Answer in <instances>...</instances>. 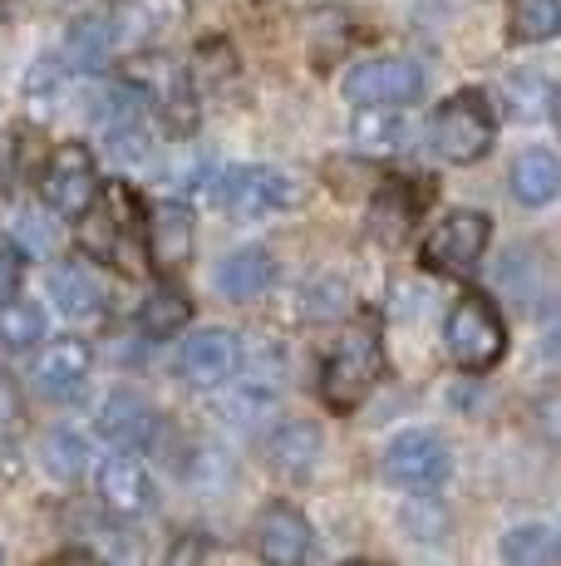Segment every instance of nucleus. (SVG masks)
Instances as JSON below:
<instances>
[{
  "label": "nucleus",
  "instance_id": "obj_18",
  "mask_svg": "<svg viewBox=\"0 0 561 566\" xmlns=\"http://www.w3.org/2000/svg\"><path fill=\"white\" fill-rule=\"evenodd\" d=\"M118 40H114V20L109 15H84L70 25V35H64V50L60 60L70 64V70H104V64L114 60Z\"/></svg>",
  "mask_w": 561,
  "mask_h": 566
},
{
  "label": "nucleus",
  "instance_id": "obj_2",
  "mask_svg": "<svg viewBox=\"0 0 561 566\" xmlns=\"http://www.w3.org/2000/svg\"><path fill=\"white\" fill-rule=\"evenodd\" d=\"M493 138H498V114H493V99L483 90H458L434 108L428 144L453 168H468V163L488 158Z\"/></svg>",
  "mask_w": 561,
  "mask_h": 566
},
{
  "label": "nucleus",
  "instance_id": "obj_5",
  "mask_svg": "<svg viewBox=\"0 0 561 566\" xmlns=\"http://www.w3.org/2000/svg\"><path fill=\"white\" fill-rule=\"evenodd\" d=\"M306 188L300 178L280 168H266V163H252V168H222V188H218V202L226 207L232 217H272V212H286V207H300Z\"/></svg>",
  "mask_w": 561,
  "mask_h": 566
},
{
  "label": "nucleus",
  "instance_id": "obj_10",
  "mask_svg": "<svg viewBox=\"0 0 561 566\" xmlns=\"http://www.w3.org/2000/svg\"><path fill=\"white\" fill-rule=\"evenodd\" d=\"M236 355H242V340H236L226 325H202L182 340V379L198 389H222L226 379H236Z\"/></svg>",
  "mask_w": 561,
  "mask_h": 566
},
{
  "label": "nucleus",
  "instance_id": "obj_23",
  "mask_svg": "<svg viewBox=\"0 0 561 566\" xmlns=\"http://www.w3.org/2000/svg\"><path fill=\"white\" fill-rule=\"evenodd\" d=\"M507 30L517 45H547L561 30V0H512Z\"/></svg>",
  "mask_w": 561,
  "mask_h": 566
},
{
  "label": "nucleus",
  "instance_id": "obj_6",
  "mask_svg": "<svg viewBox=\"0 0 561 566\" xmlns=\"http://www.w3.org/2000/svg\"><path fill=\"white\" fill-rule=\"evenodd\" d=\"M345 99L354 108H409L424 99V70L399 54H380V60H360L345 74Z\"/></svg>",
  "mask_w": 561,
  "mask_h": 566
},
{
  "label": "nucleus",
  "instance_id": "obj_25",
  "mask_svg": "<svg viewBox=\"0 0 561 566\" xmlns=\"http://www.w3.org/2000/svg\"><path fill=\"white\" fill-rule=\"evenodd\" d=\"M409 124H399V108H360L354 114V144L370 148V154H390L404 148Z\"/></svg>",
  "mask_w": 561,
  "mask_h": 566
},
{
  "label": "nucleus",
  "instance_id": "obj_28",
  "mask_svg": "<svg viewBox=\"0 0 561 566\" xmlns=\"http://www.w3.org/2000/svg\"><path fill=\"white\" fill-rule=\"evenodd\" d=\"M20 276H25V252H20L10 237H0V301H10L20 291Z\"/></svg>",
  "mask_w": 561,
  "mask_h": 566
},
{
  "label": "nucleus",
  "instance_id": "obj_11",
  "mask_svg": "<svg viewBox=\"0 0 561 566\" xmlns=\"http://www.w3.org/2000/svg\"><path fill=\"white\" fill-rule=\"evenodd\" d=\"M99 503L124 522L154 513V503H158L154 473H148L134 453H114V459H104V468H99Z\"/></svg>",
  "mask_w": 561,
  "mask_h": 566
},
{
  "label": "nucleus",
  "instance_id": "obj_26",
  "mask_svg": "<svg viewBox=\"0 0 561 566\" xmlns=\"http://www.w3.org/2000/svg\"><path fill=\"white\" fill-rule=\"evenodd\" d=\"M20 429H25V395H20L15 375H10V369H0V443L15 439Z\"/></svg>",
  "mask_w": 561,
  "mask_h": 566
},
{
  "label": "nucleus",
  "instance_id": "obj_4",
  "mask_svg": "<svg viewBox=\"0 0 561 566\" xmlns=\"http://www.w3.org/2000/svg\"><path fill=\"white\" fill-rule=\"evenodd\" d=\"M488 242H493V217L478 212V207H453V212H444L424 232V242H419V261H424L428 271H438V276L463 281V276H473V271L483 266Z\"/></svg>",
  "mask_w": 561,
  "mask_h": 566
},
{
  "label": "nucleus",
  "instance_id": "obj_16",
  "mask_svg": "<svg viewBox=\"0 0 561 566\" xmlns=\"http://www.w3.org/2000/svg\"><path fill=\"white\" fill-rule=\"evenodd\" d=\"M50 296H55V306L70 315V321H89V315L104 311L109 291H104L99 271H94L89 261H60V266L50 271Z\"/></svg>",
  "mask_w": 561,
  "mask_h": 566
},
{
  "label": "nucleus",
  "instance_id": "obj_19",
  "mask_svg": "<svg viewBox=\"0 0 561 566\" xmlns=\"http://www.w3.org/2000/svg\"><path fill=\"white\" fill-rule=\"evenodd\" d=\"M557 192H561V163L547 148H527L512 163V198L522 207H547L557 202Z\"/></svg>",
  "mask_w": 561,
  "mask_h": 566
},
{
  "label": "nucleus",
  "instance_id": "obj_30",
  "mask_svg": "<svg viewBox=\"0 0 561 566\" xmlns=\"http://www.w3.org/2000/svg\"><path fill=\"white\" fill-rule=\"evenodd\" d=\"M40 566H104V562L94 557V552H84V547H70V552H60V557H50Z\"/></svg>",
  "mask_w": 561,
  "mask_h": 566
},
{
  "label": "nucleus",
  "instance_id": "obj_12",
  "mask_svg": "<svg viewBox=\"0 0 561 566\" xmlns=\"http://www.w3.org/2000/svg\"><path fill=\"white\" fill-rule=\"evenodd\" d=\"M89 365H94V355L84 340H50L45 350L35 355V365H30V385H35V395L64 405V399H74L84 389Z\"/></svg>",
  "mask_w": 561,
  "mask_h": 566
},
{
  "label": "nucleus",
  "instance_id": "obj_21",
  "mask_svg": "<svg viewBox=\"0 0 561 566\" xmlns=\"http://www.w3.org/2000/svg\"><path fill=\"white\" fill-rule=\"evenodd\" d=\"M40 340H45V311L20 296L0 301V345L10 355H20V350H35Z\"/></svg>",
  "mask_w": 561,
  "mask_h": 566
},
{
  "label": "nucleus",
  "instance_id": "obj_1",
  "mask_svg": "<svg viewBox=\"0 0 561 566\" xmlns=\"http://www.w3.org/2000/svg\"><path fill=\"white\" fill-rule=\"evenodd\" d=\"M384 379V345L374 331H345L320 365V399L330 413H354Z\"/></svg>",
  "mask_w": 561,
  "mask_h": 566
},
{
  "label": "nucleus",
  "instance_id": "obj_32",
  "mask_svg": "<svg viewBox=\"0 0 561 566\" xmlns=\"http://www.w3.org/2000/svg\"><path fill=\"white\" fill-rule=\"evenodd\" d=\"M0 566H6V552H0Z\"/></svg>",
  "mask_w": 561,
  "mask_h": 566
},
{
  "label": "nucleus",
  "instance_id": "obj_17",
  "mask_svg": "<svg viewBox=\"0 0 561 566\" xmlns=\"http://www.w3.org/2000/svg\"><path fill=\"white\" fill-rule=\"evenodd\" d=\"M276 281V261L266 247H236L226 261H218V291L226 301H256Z\"/></svg>",
  "mask_w": 561,
  "mask_h": 566
},
{
  "label": "nucleus",
  "instance_id": "obj_24",
  "mask_svg": "<svg viewBox=\"0 0 561 566\" xmlns=\"http://www.w3.org/2000/svg\"><path fill=\"white\" fill-rule=\"evenodd\" d=\"M40 463H45L50 478L74 483V478L89 468V443H84L80 433H70V429H55V433H45V443H40Z\"/></svg>",
  "mask_w": 561,
  "mask_h": 566
},
{
  "label": "nucleus",
  "instance_id": "obj_14",
  "mask_svg": "<svg viewBox=\"0 0 561 566\" xmlns=\"http://www.w3.org/2000/svg\"><path fill=\"white\" fill-rule=\"evenodd\" d=\"M158 429V413L148 405L144 395H134V389H118V395L104 399L99 409V433L114 443L118 453H138L148 439H154Z\"/></svg>",
  "mask_w": 561,
  "mask_h": 566
},
{
  "label": "nucleus",
  "instance_id": "obj_3",
  "mask_svg": "<svg viewBox=\"0 0 561 566\" xmlns=\"http://www.w3.org/2000/svg\"><path fill=\"white\" fill-rule=\"evenodd\" d=\"M444 350L468 375H483V369L498 365L507 355V321H502L498 301L478 296V291L453 301V311L444 321Z\"/></svg>",
  "mask_w": 561,
  "mask_h": 566
},
{
  "label": "nucleus",
  "instance_id": "obj_15",
  "mask_svg": "<svg viewBox=\"0 0 561 566\" xmlns=\"http://www.w3.org/2000/svg\"><path fill=\"white\" fill-rule=\"evenodd\" d=\"M266 459L286 478H310L316 463L326 459V439H320V429L310 419H280L272 439H266Z\"/></svg>",
  "mask_w": 561,
  "mask_h": 566
},
{
  "label": "nucleus",
  "instance_id": "obj_22",
  "mask_svg": "<svg viewBox=\"0 0 561 566\" xmlns=\"http://www.w3.org/2000/svg\"><path fill=\"white\" fill-rule=\"evenodd\" d=\"M502 566H552L557 562V532L547 522H522L502 537Z\"/></svg>",
  "mask_w": 561,
  "mask_h": 566
},
{
  "label": "nucleus",
  "instance_id": "obj_13",
  "mask_svg": "<svg viewBox=\"0 0 561 566\" xmlns=\"http://www.w3.org/2000/svg\"><path fill=\"white\" fill-rule=\"evenodd\" d=\"M144 247L154 256L158 271H182L192 261L198 247V227H192V207L188 202H163L148 212L144 222Z\"/></svg>",
  "mask_w": 561,
  "mask_h": 566
},
{
  "label": "nucleus",
  "instance_id": "obj_9",
  "mask_svg": "<svg viewBox=\"0 0 561 566\" xmlns=\"http://www.w3.org/2000/svg\"><path fill=\"white\" fill-rule=\"evenodd\" d=\"M252 547L262 566H306L310 552H316V532H310V522L296 503L276 497L252 522Z\"/></svg>",
  "mask_w": 561,
  "mask_h": 566
},
{
  "label": "nucleus",
  "instance_id": "obj_29",
  "mask_svg": "<svg viewBox=\"0 0 561 566\" xmlns=\"http://www.w3.org/2000/svg\"><path fill=\"white\" fill-rule=\"evenodd\" d=\"M163 566H208V537H198V532H182V537H172Z\"/></svg>",
  "mask_w": 561,
  "mask_h": 566
},
{
  "label": "nucleus",
  "instance_id": "obj_8",
  "mask_svg": "<svg viewBox=\"0 0 561 566\" xmlns=\"http://www.w3.org/2000/svg\"><path fill=\"white\" fill-rule=\"evenodd\" d=\"M45 207L70 222H80V212L99 198V163L84 144H60L45 163V178H40Z\"/></svg>",
  "mask_w": 561,
  "mask_h": 566
},
{
  "label": "nucleus",
  "instance_id": "obj_27",
  "mask_svg": "<svg viewBox=\"0 0 561 566\" xmlns=\"http://www.w3.org/2000/svg\"><path fill=\"white\" fill-rule=\"evenodd\" d=\"M64 74H70V64L60 60V54H45V60H35V70H30V80H25V90H30V99H55V94L64 90Z\"/></svg>",
  "mask_w": 561,
  "mask_h": 566
},
{
  "label": "nucleus",
  "instance_id": "obj_31",
  "mask_svg": "<svg viewBox=\"0 0 561 566\" xmlns=\"http://www.w3.org/2000/svg\"><path fill=\"white\" fill-rule=\"evenodd\" d=\"M340 566H384V562H364V557H354V562H340Z\"/></svg>",
  "mask_w": 561,
  "mask_h": 566
},
{
  "label": "nucleus",
  "instance_id": "obj_7",
  "mask_svg": "<svg viewBox=\"0 0 561 566\" xmlns=\"http://www.w3.org/2000/svg\"><path fill=\"white\" fill-rule=\"evenodd\" d=\"M448 468H453L448 443L434 429H404L384 449V478L394 488H404V493H434V488H444Z\"/></svg>",
  "mask_w": 561,
  "mask_h": 566
},
{
  "label": "nucleus",
  "instance_id": "obj_20",
  "mask_svg": "<svg viewBox=\"0 0 561 566\" xmlns=\"http://www.w3.org/2000/svg\"><path fill=\"white\" fill-rule=\"evenodd\" d=\"M188 321H192V301L178 286H154L144 296V306H138V331L148 340H172L178 331H188Z\"/></svg>",
  "mask_w": 561,
  "mask_h": 566
}]
</instances>
